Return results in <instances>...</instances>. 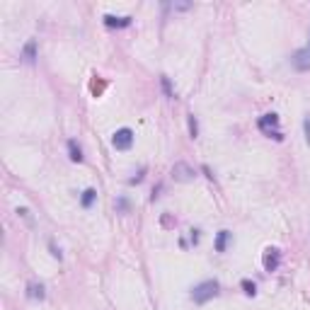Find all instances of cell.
<instances>
[{
  "mask_svg": "<svg viewBox=\"0 0 310 310\" xmlns=\"http://www.w3.org/2000/svg\"><path fill=\"white\" fill-rule=\"evenodd\" d=\"M218 281H214V279H206V281L196 283L194 288H191V300L196 303V305H203V303H209L211 298L218 296Z\"/></svg>",
  "mask_w": 310,
  "mask_h": 310,
  "instance_id": "cell-1",
  "label": "cell"
},
{
  "mask_svg": "<svg viewBox=\"0 0 310 310\" xmlns=\"http://www.w3.org/2000/svg\"><path fill=\"white\" fill-rule=\"evenodd\" d=\"M257 126H259V131L264 136H269V138H274V141H283V134L279 131V114H264V117H259V122H257Z\"/></svg>",
  "mask_w": 310,
  "mask_h": 310,
  "instance_id": "cell-2",
  "label": "cell"
},
{
  "mask_svg": "<svg viewBox=\"0 0 310 310\" xmlns=\"http://www.w3.org/2000/svg\"><path fill=\"white\" fill-rule=\"evenodd\" d=\"M194 177H196V170H194L189 162L179 160L172 165V179H175V182H194Z\"/></svg>",
  "mask_w": 310,
  "mask_h": 310,
  "instance_id": "cell-3",
  "label": "cell"
},
{
  "mask_svg": "<svg viewBox=\"0 0 310 310\" xmlns=\"http://www.w3.org/2000/svg\"><path fill=\"white\" fill-rule=\"evenodd\" d=\"M112 146H114L117 150H129L131 146H134V131H131V129H126V126H124V129H119L117 134L112 136Z\"/></svg>",
  "mask_w": 310,
  "mask_h": 310,
  "instance_id": "cell-4",
  "label": "cell"
},
{
  "mask_svg": "<svg viewBox=\"0 0 310 310\" xmlns=\"http://www.w3.org/2000/svg\"><path fill=\"white\" fill-rule=\"evenodd\" d=\"M262 264H264V271L279 269V264H281V252H279V247H267V250H264V257H262Z\"/></svg>",
  "mask_w": 310,
  "mask_h": 310,
  "instance_id": "cell-5",
  "label": "cell"
},
{
  "mask_svg": "<svg viewBox=\"0 0 310 310\" xmlns=\"http://www.w3.org/2000/svg\"><path fill=\"white\" fill-rule=\"evenodd\" d=\"M291 63H293V68H296V70H300V73H308V70H310V49H300V51H296V54H293V58H291Z\"/></svg>",
  "mask_w": 310,
  "mask_h": 310,
  "instance_id": "cell-6",
  "label": "cell"
},
{
  "mask_svg": "<svg viewBox=\"0 0 310 310\" xmlns=\"http://www.w3.org/2000/svg\"><path fill=\"white\" fill-rule=\"evenodd\" d=\"M22 61L29 63V66L37 61V41L34 39H29L27 44H25V49H22Z\"/></svg>",
  "mask_w": 310,
  "mask_h": 310,
  "instance_id": "cell-7",
  "label": "cell"
},
{
  "mask_svg": "<svg viewBox=\"0 0 310 310\" xmlns=\"http://www.w3.org/2000/svg\"><path fill=\"white\" fill-rule=\"evenodd\" d=\"M105 25H107V27L122 29V27H129V25H131V17H117V15H105Z\"/></svg>",
  "mask_w": 310,
  "mask_h": 310,
  "instance_id": "cell-8",
  "label": "cell"
},
{
  "mask_svg": "<svg viewBox=\"0 0 310 310\" xmlns=\"http://www.w3.org/2000/svg\"><path fill=\"white\" fill-rule=\"evenodd\" d=\"M27 296L32 298V300H44V286L41 283H37V281H29L27 283Z\"/></svg>",
  "mask_w": 310,
  "mask_h": 310,
  "instance_id": "cell-9",
  "label": "cell"
},
{
  "mask_svg": "<svg viewBox=\"0 0 310 310\" xmlns=\"http://www.w3.org/2000/svg\"><path fill=\"white\" fill-rule=\"evenodd\" d=\"M230 243V230H218L216 233V252H226Z\"/></svg>",
  "mask_w": 310,
  "mask_h": 310,
  "instance_id": "cell-10",
  "label": "cell"
},
{
  "mask_svg": "<svg viewBox=\"0 0 310 310\" xmlns=\"http://www.w3.org/2000/svg\"><path fill=\"white\" fill-rule=\"evenodd\" d=\"M68 158L73 162H82V150L75 141H68Z\"/></svg>",
  "mask_w": 310,
  "mask_h": 310,
  "instance_id": "cell-11",
  "label": "cell"
},
{
  "mask_svg": "<svg viewBox=\"0 0 310 310\" xmlns=\"http://www.w3.org/2000/svg\"><path fill=\"white\" fill-rule=\"evenodd\" d=\"M94 199H97V191H94V189H85L82 196H80V206L82 209H90V206L94 203Z\"/></svg>",
  "mask_w": 310,
  "mask_h": 310,
  "instance_id": "cell-12",
  "label": "cell"
},
{
  "mask_svg": "<svg viewBox=\"0 0 310 310\" xmlns=\"http://www.w3.org/2000/svg\"><path fill=\"white\" fill-rule=\"evenodd\" d=\"M187 122H189V136L196 138V136H199V122H196V117H194V114H187Z\"/></svg>",
  "mask_w": 310,
  "mask_h": 310,
  "instance_id": "cell-13",
  "label": "cell"
},
{
  "mask_svg": "<svg viewBox=\"0 0 310 310\" xmlns=\"http://www.w3.org/2000/svg\"><path fill=\"white\" fill-rule=\"evenodd\" d=\"M243 291L247 293V296H257V286H255V281H250V279H243Z\"/></svg>",
  "mask_w": 310,
  "mask_h": 310,
  "instance_id": "cell-14",
  "label": "cell"
},
{
  "mask_svg": "<svg viewBox=\"0 0 310 310\" xmlns=\"http://www.w3.org/2000/svg\"><path fill=\"white\" fill-rule=\"evenodd\" d=\"M160 80H162V87H165V94H167L170 99H175V92H172V85H170V78H167V75H162Z\"/></svg>",
  "mask_w": 310,
  "mask_h": 310,
  "instance_id": "cell-15",
  "label": "cell"
},
{
  "mask_svg": "<svg viewBox=\"0 0 310 310\" xmlns=\"http://www.w3.org/2000/svg\"><path fill=\"white\" fill-rule=\"evenodd\" d=\"M303 131H305V143L310 146V114H305V119H303Z\"/></svg>",
  "mask_w": 310,
  "mask_h": 310,
  "instance_id": "cell-16",
  "label": "cell"
},
{
  "mask_svg": "<svg viewBox=\"0 0 310 310\" xmlns=\"http://www.w3.org/2000/svg\"><path fill=\"white\" fill-rule=\"evenodd\" d=\"M143 175H146V167H143V170H141L136 177H131V179H129V184H138V182H143Z\"/></svg>",
  "mask_w": 310,
  "mask_h": 310,
  "instance_id": "cell-17",
  "label": "cell"
},
{
  "mask_svg": "<svg viewBox=\"0 0 310 310\" xmlns=\"http://www.w3.org/2000/svg\"><path fill=\"white\" fill-rule=\"evenodd\" d=\"M191 3H172V10H189Z\"/></svg>",
  "mask_w": 310,
  "mask_h": 310,
  "instance_id": "cell-18",
  "label": "cell"
},
{
  "mask_svg": "<svg viewBox=\"0 0 310 310\" xmlns=\"http://www.w3.org/2000/svg\"><path fill=\"white\" fill-rule=\"evenodd\" d=\"M117 209L126 214V211H129V201H126V199H119V201H117Z\"/></svg>",
  "mask_w": 310,
  "mask_h": 310,
  "instance_id": "cell-19",
  "label": "cell"
},
{
  "mask_svg": "<svg viewBox=\"0 0 310 310\" xmlns=\"http://www.w3.org/2000/svg\"><path fill=\"white\" fill-rule=\"evenodd\" d=\"M49 250H51V255H54L56 259H61V257H63V255H61V250H58L54 243H49Z\"/></svg>",
  "mask_w": 310,
  "mask_h": 310,
  "instance_id": "cell-20",
  "label": "cell"
},
{
  "mask_svg": "<svg viewBox=\"0 0 310 310\" xmlns=\"http://www.w3.org/2000/svg\"><path fill=\"white\" fill-rule=\"evenodd\" d=\"M17 214H20V216H22V218H27L29 223H32V216H29V209H17Z\"/></svg>",
  "mask_w": 310,
  "mask_h": 310,
  "instance_id": "cell-21",
  "label": "cell"
},
{
  "mask_svg": "<svg viewBox=\"0 0 310 310\" xmlns=\"http://www.w3.org/2000/svg\"><path fill=\"white\" fill-rule=\"evenodd\" d=\"M191 243L194 245L199 243V230H191Z\"/></svg>",
  "mask_w": 310,
  "mask_h": 310,
  "instance_id": "cell-22",
  "label": "cell"
},
{
  "mask_svg": "<svg viewBox=\"0 0 310 310\" xmlns=\"http://www.w3.org/2000/svg\"><path fill=\"white\" fill-rule=\"evenodd\" d=\"M308 49H310V32H308Z\"/></svg>",
  "mask_w": 310,
  "mask_h": 310,
  "instance_id": "cell-23",
  "label": "cell"
}]
</instances>
